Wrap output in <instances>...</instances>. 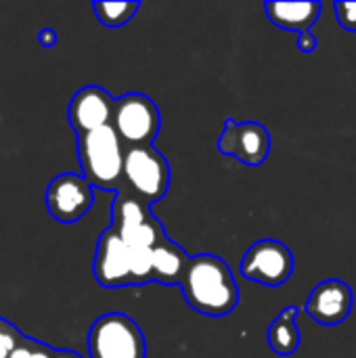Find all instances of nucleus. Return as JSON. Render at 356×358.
<instances>
[{
    "mask_svg": "<svg viewBox=\"0 0 356 358\" xmlns=\"http://www.w3.org/2000/svg\"><path fill=\"white\" fill-rule=\"evenodd\" d=\"M92 273L101 287H130V248L113 227L105 229L97 241Z\"/></svg>",
    "mask_w": 356,
    "mask_h": 358,
    "instance_id": "nucleus-9",
    "label": "nucleus"
},
{
    "mask_svg": "<svg viewBox=\"0 0 356 358\" xmlns=\"http://www.w3.org/2000/svg\"><path fill=\"white\" fill-rule=\"evenodd\" d=\"M23 342L25 338L21 336V331L0 317V358L10 357Z\"/></svg>",
    "mask_w": 356,
    "mask_h": 358,
    "instance_id": "nucleus-16",
    "label": "nucleus"
},
{
    "mask_svg": "<svg viewBox=\"0 0 356 358\" xmlns=\"http://www.w3.org/2000/svg\"><path fill=\"white\" fill-rule=\"evenodd\" d=\"M189 256L187 252L174 243L172 239H164L155 250H153V281L162 285H180L185 271L189 266Z\"/></svg>",
    "mask_w": 356,
    "mask_h": 358,
    "instance_id": "nucleus-13",
    "label": "nucleus"
},
{
    "mask_svg": "<svg viewBox=\"0 0 356 358\" xmlns=\"http://www.w3.org/2000/svg\"><path fill=\"white\" fill-rule=\"evenodd\" d=\"M138 8L141 2H92V10L97 19L107 27L126 25L136 15Z\"/></svg>",
    "mask_w": 356,
    "mask_h": 358,
    "instance_id": "nucleus-15",
    "label": "nucleus"
},
{
    "mask_svg": "<svg viewBox=\"0 0 356 358\" xmlns=\"http://www.w3.org/2000/svg\"><path fill=\"white\" fill-rule=\"evenodd\" d=\"M323 4L317 0H304V2H266L264 4V13L266 19L281 27V29H290V31H311V27L317 23V19L321 17Z\"/></svg>",
    "mask_w": 356,
    "mask_h": 358,
    "instance_id": "nucleus-12",
    "label": "nucleus"
},
{
    "mask_svg": "<svg viewBox=\"0 0 356 358\" xmlns=\"http://www.w3.org/2000/svg\"><path fill=\"white\" fill-rule=\"evenodd\" d=\"M317 38L313 31H304V34H298V50L304 52V55H311L317 50Z\"/></svg>",
    "mask_w": 356,
    "mask_h": 358,
    "instance_id": "nucleus-18",
    "label": "nucleus"
},
{
    "mask_svg": "<svg viewBox=\"0 0 356 358\" xmlns=\"http://www.w3.org/2000/svg\"><path fill=\"white\" fill-rule=\"evenodd\" d=\"M31 355H34V342L31 340H25L8 358H31Z\"/></svg>",
    "mask_w": 356,
    "mask_h": 358,
    "instance_id": "nucleus-21",
    "label": "nucleus"
},
{
    "mask_svg": "<svg viewBox=\"0 0 356 358\" xmlns=\"http://www.w3.org/2000/svg\"><path fill=\"white\" fill-rule=\"evenodd\" d=\"M241 275L264 287H281L294 275V254L281 241L262 239L245 252Z\"/></svg>",
    "mask_w": 356,
    "mask_h": 358,
    "instance_id": "nucleus-6",
    "label": "nucleus"
},
{
    "mask_svg": "<svg viewBox=\"0 0 356 358\" xmlns=\"http://www.w3.org/2000/svg\"><path fill=\"white\" fill-rule=\"evenodd\" d=\"M38 42H40L42 46H46V48L55 46V44H57V31L50 29V27L40 29V31H38Z\"/></svg>",
    "mask_w": 356,
    "mask_h": 358,
    "instance_id": "nucleus-19",
    "label": "nucleus"
},
{
    "mask_svg": "<svg viewBox=\"0 0 356 358\" xmlns=\"http://www.w3.org/2000/svg\"><path fill=\"white\" fill-rule=\"evenodd\" d=\"M57 357V350L55 348H50V346H46V344H38V342H34V355L31 358H55Z\"/></svg>",
    "mask_w": 356,
    "mask_h": 358,
    "instance_id": "nucleus-20",
    "label": "nucleus"
},
{
    "mask_svg": "<svg viewBox=\"0 0 356 358\" xmlns=\"http://www.w3.org/2000/svg\"><path fill=\"white\" fill-rule=\"evenodd\" d=\"M353 302L355 296L350 285H346L340 279H327L311 292L304 308L315 323L325 327H336L350 317Z\"/></svg>",
    "mask_w": 356,
    "mask_h": 358,
    "instance_id": "nucleus-11",
    "label": "nucleus"
},
{
    "mask_svg": "<svg viewBox=\"0 0 356 358\" xmlns=\"http://www.w3.org/2000/svg\"><path fill=\"white\" fill-rule=\"evenodd\" d=\"M124 143L111 126L78 136V159L82 176L103 191H118L124 182Z\"/></svg>",
    "mask_w": 356,
    "mask_h": 358,
    "instance_id": "nucleus-2",
    "label": "nucleus"
},
{
    "mask_svg": "<svg viewBox=\"0 0 356 358\" xmlns=\"http://www.w3.org/2000/svg\"><path fill=\"white\" fill-rule=\"evenodd\" d=\"M271 134L266 126L258 122H235L229 117L225 122L222 134L216 147L222 155L241 162L243 166H260L271 153Z\"/></svg>",
    "mask_w": 356,
    "mask_h": 358,
    "instance_id": "nucleus-8",
    "label": "nucleus"
},
{
    "mask_svg": "<svg viewBox=\"0 0 356 358\" xmlns=\"http://www.w3.org/2000/svg\"><path fill=\"white\" fill-rule=\"evenodd\" d=\"M170 178V166L155 145L126 149L124 182L128 185L130 195L153 206L166 197Z\"/></svg>",
    "mask_w": 356,
    "mask_h": 358,
    "instance_id": "nucleus-4",
    "label": "nucleus"
},
{
    "mask_svg": "<svg viewBox=\"0 0 356 358\" xmlns=\"http://www.w3.org/2000/svg\"><path fill=\"white\" fill-rule=\"evenodd\" d=\"M178 287L185 302L206 317H227L239 304V287L229 264L212 254L193 256Z\"/></svg>",
    "mask_w": 356,
    "mask_h": 358,
    "instance_id": "nucleus-1",
    "label": "nucleus"
},
{
    "mask_svg": "<svg viewBox=\"0 0 356 358\" xmlns=\"http://www.w3.org/2000/svg\"><path fill=\"white\" fill-rule=\"evenodd\" d=\"M94 203V187L73 172L55 176L46 189V210L61 224L82 220Z\"/></svg>",
    "mask_w": 356,
    "mask_h": 358,
    "instance_id": "nucleus-7",
    "label": "nucleus"
},
{
    "mask_svg": "<svg viewBox=\"0 0 356 358\" xmlns=\"http://www.w3.org/2000/svg\"><path fill=\"white\" fill-rule=\"evenodd\" d=\"M334 10L346 31H356V2H334Z\"/></svg>",
    "mask_w": 356,
    "mask_h": 358,
    "instance_id": "nucleus-17",
    "label": "nucleus"
},
{
    "mask_svg": "<svg viewBox=\"0 0 356 358\" xmlns=\"http://www.w3.org/2000/svg\"><path fill=\"white\" fill-rule=\"evenodd\" d=\"M115 109V99L101 86H84L80 88L67 107V120L76 132V136L101 130L111 126Z\"/></svg>",
    "mask_w": 356,
    "mask_h": 358,
    "instance_id": "nucleus-10",
    "label": "nucleus"
},
{
    "mask_svg": "<svg viewBox=\"0 0 356 358\" xmlns=\"http://www.w3.org/2000/svg\"><path fill=\"white\" fill-rule=\"evenodd\" d=\"M111 128L128 147H147L159 134L162 113L157 105L143 92H128L115 99Z\"/></svg>",
    "mask_w": 356,
    "mask_h": 358,
    "instance_id": "nucleus-5",
    "label": "nucleus"
},
{
    "mask_svg": "<svg viewBox=\"0 0 356 358\" xmlns=\"http://www.w3.org/2000/svg\"><path fill=\"white\" fill-rule=\"evenodd\" d=\"M298 313V306H287L277 315V319L269 327L266 342L277 357H294L300 348V329L296 323Z\"/></svg>",
    "mask_w": 356,
    "mask_h": 358,
    "instance_id": "nucleus-14",
    "label": "nucleus"
},
{
    "mask_svg": "<svg viewBox=\"0 0 356 358\" xmlns=\"http://www.w3.org/2000/svg\"><path fill=\"white\" fill-rule=\"evenodd\" d=\"M90 358H147V344L141 327L122 313L99 317L88 331Z\"/></svg>",
    "mask_w": 356,
    "mask_h": 358,
    "instance_id": "nucleus-3",
    "label": "nucleus"
},
{
    "mask_svg": "<svg viewBox=\"0 0 356 358\" xmlns=\"http://www.w3.org/2000/svg\"><path fill=\"white\" fill-rule=\"evenodd\" d=\"M55 358H82L78 352L73 350H57V357Z\"/></svg>",
    "mask_w": 356,
    "mask_h": 358,
    "instance_id": "nucleus-22",
    "label": "nucleus"
}]
</instances>
